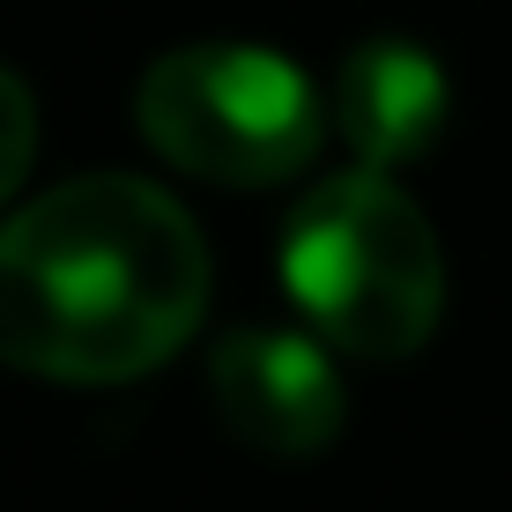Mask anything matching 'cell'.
I'll use <instances>...</instances> for the list:
<instances>
[{
	"mask_svg": "<svg viewBox=\"0 0 512 512\" xmlns=\"http://www.w3.org/2000/svg\"><path fill=\"white\" fill-rule=\"evenodd\" d=\"M208 401L260 453H320L342 431V379L327 349L282 327H231L208 349Z\"/></svg>",
	"mask_w": 512,
	"mask_h": 512,
	"instance_id": "4",
	"label": "cell"
},
{
	"mask_svg": "<svg viewBox=\"0 0 512 512\" xmlns=\"http://www.w3.org/2000/svg\"><path fill=\"white\" fill-rule=\"evenodd\" d=\"M446 112H453L446 67L423 45H401V38L357 45L327 82L334 141H342L364 171H394V164H409V156H423L446 134Z\"/></svg>",
	"mask_w": 512,
	"mask_h": 512,
	"instance_id": "5",
	"label": "cell"
},
{
	"mask_svg": "<svg viewBox=\"0 0 512 512\" xmlns=\"http://www.w3.org/2000/svg\"><path fill=\"white\" fill-rule=\"evenodd\" d=\"M134 127L164 164L216 186H282L334 134L312 75L260 45H179L141 75Z\"/></svg>",
	"mask_w": 512,
	"mask_h": 512,
	"instance_id": "3",
	"label": "cell"
},
{
	"mask_svg": "<svg viewBox=\"0 0 512 512\" xmlns=\"http://www.w3.org/2000/svg\"><path fill=\"white\" fill-rule=\"evenodd\" d=\"M208 245L164 186L97 171L0 223V364L119 386L171 364L208 312Z\"/></svg>",
	"mask_w": 512,
	"mask_h": 512,
	"instance_id": "1",
	"label": "cell"
},
{
	"mask_svg": "<svg viewBox=\"0 0 512 512\" xmlns=\"http://www.w3.org/2000/svg\"><path fill=\"white\" fill-rule=\"evenodd\" d=\"M282 290L349 357H416L446 305V260L423 208L386 171H342L312 186L282 223Z\"/></svg>",
	"mask_w": 512,
	"mask_h": 512,
	"instance_id": "2",
	"label": "cell"
},
{
	"mask_svg": "<svg viewBox=\"0 0 512 512\" xmlns=\"http://www.w3.org/2000/svg\"><path fill=\"white\" fill-rule=\"evenodd\" d=\"M30 156H38V97L15 67H0V201L23 186Z\"/></svg>",
	"mask_w": 512,
	"mask_h": 512,
	"instance_id": "6",
	"label": "cell"
}]
</instances>
